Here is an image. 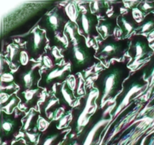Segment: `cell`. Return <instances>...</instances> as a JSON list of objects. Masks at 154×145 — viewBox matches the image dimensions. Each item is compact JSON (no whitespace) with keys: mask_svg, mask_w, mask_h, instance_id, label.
I'll list each match as a JSON object with an SVG mask.
<instances>
[{"mask_svg":"<svg viewBox=\"0 0 154 145\" xmlns=\"http://www.w3.org/2000/svg\"><path fill=\"white\" fill-rule=\"evenodd\" d=\"M128 66L129 62H114L99 72L93 82V86L99 92L96 101L99 108L102 107L104 103L114 99L119 92H121L123 82L130 73V69Z\"/></svg>","mask_w":154,"mask_h":145,"instance_id":"1","label":"cell"},{"mask_svg":"<svg viewBox=\"0 0 154 145\" xmlns=\"http://www.w3.org/2000/svg\"><path fill=\"white\" fill-rule=\"evenodd\" d=\"M70 21L64 8L57 6L41 18L38 27L46 31L51 48H57L62 51L68 46V39L65 35V30Z\"/></svg>","mask_w":154,"mask_h":145,"instance_id":"2","label":"cell"},{"mask_svg":"<svg viewBox=\"0 0 154 145\" xmlns=\"http://www.w3.org/2000/svg\"><path fill=\"white\" fill-rule=\"evenodd\" d=\"M64 60L71 66L72 74L75 75L93 66L96 62V50L89 46L82 36L79 40L69 42L67 48L62 51Z\"/></svg>","mask_w":154,"mask_h":145,"instance_id":"3","label":"cell"},{"mask_svg":"<svg viewBox=\"0 0 154 145\" xmlns=\"http://www.w3.org/2000/svg\"><path fill=\"white\" fill-rule=\"evenodd\" d=\"M112 36L98 44L96 57L105 63L113 59H121L128 51L130 41L128 39H117Z\"/></svg>","mask_w":154,"mask_h":145,"instance_id":"4","label":"cell"},{"mask_svg":"<svg viewBox=\"0 0 154 145\" xmlns=\"http://www.w3.org/2000/svg\"><path fill=\"white\" fill-rule=\"evenodd\" d=\"M141 72H142L141 69L138 70L131 78L125 82L123 84V90L116 99L115 107L111 110V116H116L123 107L129 104L132 97H135L147 86V82L142 78Z\"/></svg>","mask_w":154,"mask_h":145,"instance_id":"5","label":"cell"},{"mask_svg":"<svg viewBox=\"0 0 154 145\" xmlns=\"http://www.w3.org/2000/svg\"><path fill=\"white\" fill-rule=\"evenodd\" d=\"M40 65L30 60L26 66H21L13 73L14 82L19 87V91L35 90L38 89L42 74L40 73Z\"/></svg>","mask_w":154,"mask_h":145,"instance_id":"6","label":"cell"},{"mask_svg":"<svg viewBox=\"0 0 154 145\" xmlns=\"http://www.w3.org/2000/svg\"><path fill=\"white\" fill-rule=\"evenodd\" d=\"M46 36L43 30L37 27L28 35L22 37L23 40L26 42L25 48L29 59L36 60L45 54L48 44V37Z\"/></svg>","mask_w":154,"mask_h":145,"instance_id":"7","label":"cell"},{"mask_svg":"<svg viewBox=\"0 0 154 145\" xmlns=\"http://www.w3.org/2000/svg\"><path fill=\"white\" fill-rule=\"evenodd\" d=\"M99 20L97 15L91 12L88 5L84 6V8H78V14L76 18V24L78 30L89 39H93L100 36L98 32Z\"/></svg>","mask_w":154,"mask_h":145,"instance_id":"8","label":"cell"},{"mask_svg":"<svg viewBox=\"0 0 154 145\" xmlns=\"http://www.w3.org/2000/svg\"><path fill=\"white\" fill-rule=\"evenodd\" d=\"M72 74L71 66L69 63L66 65H56L51 68H48L42 72V78L38 86L42 89L51 90L54 85L62 84L66 82Z\"/></svg>","mask_w":154,"mask_h":145,"instance_id":"9","label":"cell"},{"mask_svg":"<svg viewBox=\"0 0 154 145\" xmlns=\"http://www.w3.org/2000/svg\"><path fill=\"white\" fill-rule=\"evenodd\" d=\"M153 50L147 37L142 35H135L131 38L127 54L130 56L132 63H137L151 55Z\"/></svg>","mask_w":154,"mask_h":145,"instance_id":"10","label":"cell"},{"mask_svg":"<svg viewBox=\"0 0 154 145\" xmlns=\"http://www.w3.org/2000/svg\"><path fill=\"white\" fill-rule=\"evenodd\" d=\"M1 116V132L2 136L11 137L19 131L22 127V118L24 116H16L14 114H8L2 110Z\"/></svg>","mask_w":154,"mask_h":145,"instance_id":"11","label":"cell"},{"mask_svg":"<svg viewBox=\"0 0 154 145\" xmlns=\"http://www.w3.org/2000/svg\"><path fill=\"white\" fill-rule=\"evenodd\" d=\"M55 97L58 99L60 105L65 109L66 112L70 111V109L72 108L74 102L76 100L74 90H72L66 82L62 84L56 85Z\"/></svg>","mask_w":154,"mask_h":145,"instance_id":"12","label":"cell"},{"mask_svg":"<svg viewBox=\"0 0 154 145\" xmlns=\"http://www.w3.org/2000/svg\"><path fill=\"white\" fill-rule=\"evenodd\" d=\"M63 109L64 108L61 107L58 99L56 97L54 98L51 96L41 105V114L42 118L46 119L48 122H51L55 120L57 115H58L60 110Z\"/></svg>","mask_w":154,"mask_h":145,"instance_id":"13","label":"cell"},{"mask_svg":"<svg viewBox=\"0 0 154 145\" xmlns=\"http://www.w3.org/2000/svg\"><path fill=\"white\" fill-rule=\"evenodd\" d=\"M119 16L120 14H114L111 17L99 21L97 30L102 39H105L110 36H114V33L118 28L117 19Z\"/></svg>","mask_w":154,"mask_h":145,"instance_id":"14","label":"cell"},{"mask_svg":"<svg viewBox=\"0 0 154 145\" xmlns=\"http://www.w3.org/2000/svg\"><path fill=\"white\" fill-rule=\"evenodd\" d=\"M117 24L121 32V39H126L132 32L135 31L139 24L134 19L130 12L126 14H120L117 19Z\"/></svg>","mask_w":154,"mask_h":145,"instance_id":"15","label":"cell"},{"mask_svg":"<svg viewBox=\"0 0 154 145\" xmlns=\"http://www.w3.org/2000/svg\"><path fill=\"white\" fill-rule=\"evenodd\" d=\"M42 93V89L38 88L35 90H26L23 92L18 91L17 95L26 109H31L35 107L40 100Z\"/></svg>","mask_w":154,"mask_h":145,"instance_id":"16","label":"cell"},{"mask_svg":"<svg viewBox=\"0 0 154 145\" xmlns=\"http://www.w3.org/2000/svg\"><path fill=\"white\" fill-rule=\"evenodd\" d=\"M89 6L92 13L100 16H105L110 8L109 3L105 1L90 2Z\"/></svg>","mask_w":154,"mask_h":145,"instance_id":"17","label":"cell"},{"mask_svg":"<svg viewBox=\"0 0 154 145\" xmlns=\"http://www.w3.org/2000/svg\"><path fill=\"white\" fill-rule=\"evenodd\" d=\"M154 30V18L152 16H148L144 18L139 24L138 28L135 30L137 34L150 33Z\"/></svg>","mask_w":154,"mask_h":145,"instance_id":"18","label":"cell"},{"mask_svg":"<svg viewBox=\"0 0 154 145\" xmlns=\"http://www.w3.org/2000/svg\"><path fill=\"white\" fill-rule=\"evenodd\" d=\"M20 101V100L19 99L17 95H13L8 98L5 104H2V110H5L8 114H11L13 113L14 109H15L18 106Z\"/></svg>","mask_w":154,"mask_h":145,"instance_id":"19","label":"cell"},{"mask_svg":"<svg viewBox=\"0 0 154 145\" xmlns=\"http://www.w3.org/2000/svg\"><path fill=\"white\" fill-rule=\"evenodd\" d=\"M38 114L34 111H31L29 114L24 119L23 122V130H27L29 128H38Z\"/></svg>","mask_w":154,"mask_h":145,"instance_id":"20","label":"cell"},{"mask_svg":"<svg viewBox=\"0 0 154 145\" xmlns=\"http://www.w3.org/2000/svg\"><path fill=\"white\" fill-rule=\"evenodd\" d=\"M138 9L141 11V13L144 15L150 13V11L154 10V2H141L138 5Z\"/></svg>","mask_w":154,"mask_h":145,"instance_id":"21","label":"cell"},{"mask_svg":"<svg viewBox=\"0 0 154 145\" xmlns=\"http://www.w3.org/2000/svg\"><path fill=\"white\" fill-rule=\"evenodd\" d=\"M48 125H49L48 122L46 119H44V118H41V119H39L38 121V128L40 131L45 129V128L48 126Z\"/></svg>","mask_w":154,"mask_h":145,"instance_id":"22","label":"cell"},{"mask_svg":"<svg viewBox=\"0 0 154 145\" xmlns=\"http://www.w3.org/2000/svg\"><path fill=\"white\" fill-rule=\"evenodd\" d=\"M147 40H148L149 43L152 44L154 42V30L153 31H151L150 33H149L148 34H147Z\"/></svg>","mask_w":154,"mask_h":145,"instance_id":"23","label":"cell"},{"mask_svg":"<svg viewBox=\"0 0 154 145\" xmlns=\"http://www.w3.org/2000/svg\"><path fill=\"white\" fill-rule=\"evenodd\" d=\"M16 145H24V144H20V143H17Z\"/></svg>","mask_w":154,"mask_h":145,"instance_id":"24","label":"cell"}]
</instances>
